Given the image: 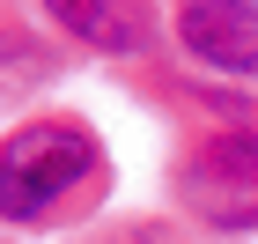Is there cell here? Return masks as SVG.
Segmentation results:
<instances>
[{
    "label": "cell",
    "mask_w": 258,
    "mask_h": 244,
    "mask_svg": "<svg viewBox=\"0 0 258 244\" xmlns=\"http://www.w3.org/2000/svg\"><path fill=\"white\" fill-rule=\"evenodd\" d=\"M81 178H89V141L74 126H22L0 148V215L8 222H44L52 207L74 200Z\"/></svg>",
    "instance_id": "obj_1"
},
{
    "label": "cell",
    "mask_w": 258,
    "mask_h": 244,
    "mask_svg": "<svg viewBox=\"0 0 258 244\" xmlns=\"http://www.w3.org/2000/svg\"><path fill=\"white\" fill-rule=\"evenodd\" d=\"M184 200H192L207 222H221V229L258 222V141L251 133L207 141L192 163H184Z\"/></svg>",
    "instance_id": "obj_2"
},
{
    "label": "cell",
    "mask_w": 258,
    "mask_h": 244,
    "mask_svg": "<svg viewBox=\"0 0 258 244\" xmlns=\"http://www.w3.org/2000/svg\"><path fill=\"white\" fill-rule=\"evenodd\" d=\"M177 37L221 74H258V0H177Z\"/></svg>",
    "instance_id": "obj_3"
},
{
    "label": "cell",
    "mask_w": 258,
    "mask_h": 244,
    "mask_svg": "<svg viewBox=\"0 0 258 244\" xmlns=\"http://www.w3.org/2000/svg\"><path fill=\"white\" fill-rule=\"evenodd\" d=\"M59 30H74L81 44L96 52H140L148 22H140V0H44Z\"/></svg>",
    "instance_id": "obj_4"
}]
</instances>
